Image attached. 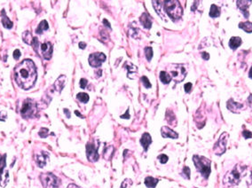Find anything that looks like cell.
<instances>
[{
    "mask_svg": "<svg viewBox=\"0 0 252 188\" xmlns=\"http://www.w3.org/2000/svg\"><path fill=\"white\" fill-rule=\"evenodd\" d=\"M223 184L226 188H249L252 185V168L238 163L225 176Z\"/></svg>",
    "mask_w": 252,
    "mask_h": 188,
    "instance_id": "6da1fadb",
    "label": "cell"
},
{
    "mask_svg": "<svg viewBox=\"0 0 252 188\" xmlns=\"http://www.w3.org/2000/svg\"><path fill=\"white\" fill-rule=\"evenodd\" d=\"M37 74L34 62L31 60H24L14 68L15 82L23 90H29L36 83Z\"/></svg>",
    "mask_w": 252,
    "mask_h": 188,
    "instance_id": "7a4b0ae2",
    "label": "cell"
},
{
    "mask_svg": "<svg viewBox=\"0 0 252 188\" xmlns=\"http://www.w3.org/2000/svg\"><path fill=\"white\" fill-rule=\"evenodd\" d=\"M193 162L195 163L196 170L201 173V176L206 179L209 178L211 171V160H209L208 158L204 156H200V155L196 154L193 156Z\"/></svg>",
    "mask_w": 252,
    "mask_h": 188,
    "instance_id": "3957f363",
    "label": "cell"
},
{
    "mask_svg": "<svg viewBox=\"0 0 252 188\" xmlns=\"http://www.w3.org/2000/svg\"><path fill=\"white\" fill-rule=\"evenodd\" d=\"M164 8L168 15L172 20H179L183 15V9L181 7L180 1L178 0L164 1Z\"/></svg>",
    "mask_w": 252,
    "mask_h": 188,
    "instance_id": "277c9868",
    "label": "cell"
},
{
    "mask_svg": "<svg viewBox=\"0 0 252 188\" xmlns=\"http://www.w3.org/2000/svg\"><path fill=\"white\" fill-rule=\"evenodd\" d=\"M37 113V105L31 99H27L24 100L22 107L21 109V115L24 119L33 118Z\"/></svg>",
    "mask_w": 252,
    "mask_h": 188,
    "instance_id": "5b68a950",
    "label": "cell"
},
{
    "mask_svg": "<svg viewBox=\"0 0 252 188\" xmlns=\"http://www.w3.org/2000/svg\"><path fill=\"white\" fill-rule=\"evenodd\" d=\"M168 70L171 79H173L176 83L182 82L186 76L185 67L181 64H170L168 66Z\"/></svg>",
    "mask_w": 252,
    "mask_h": 188,
    "instance_id": "8992f818",
    "label": "cell"
},
{
    "mask_svg": "<svg viewBox=\"0 0 252 188\" xmlns=\"http://www.w3.org/2000/svg\"><path fill=\"white\" fill-rule=\"evenodd\" d=\"M40 180L44 188H58L61 180L52 173H43L40 175Z\"/></svg>",
    "mask_w": 252,
    "mask_h": 188,
    "instance_id": "52a82bcc",
    "label": "cell"
},
{
    "mask_svg": "<svg viewBox=\"0 0 252 188\" xmlns=\"http://www.w3.org/2000/svg\"><path fill=\"white\" fill-rule=\"evenodd\" d=\"M228 138H229V135L227 132H223L221 136L219 137L218 140L217 141L216 144L214 145V147H213V151L217 155H222L226 152Z\"/></svg>",
    "mask_w": 252,
    "mask_h": 188,
    "instance_id": "ba28073f",
    "label": "cell"
},
{
    "mask_svg": "<svg viewBox=\"0 0 252 188\" xmlns=\"http://www.w3.org/2000/svg\"><path fill=\"white\" fill-rule=\"evenodd\" d=\"M5 154L0 155V186L2 187H5L9 181V172L5 170Z\"/></svg>",
    "mask_w": 252,
    "mask_h": 188,
    "instance_id": "9c48e42d",
    "label": "cell"
},
{
    "mask_svg": "<svg viewBox=\"0 0 252 188\" xmlns=\"http://www.w3.org/2000/svg\"><path fill=\"white\" fill-rule=\"evenodd\" d=\"M107 60L106 55L102 52H94L89 57V64L93 68H98L102 65V63Z\"/></svg>",
    "mask_w": 252,
    "mask_h": 188,
    "instance_id": "30bf717a",
    "label": "cell"
},
{
    "mask_svg": "<svg viewBox=\"0 0 252 188\" xmlns=\"http://www.w3.org/2000/svg\"><path fill=\"white\" fill-rule=\"evenodd\" d=\"M86 156L87 159L92 162H96L99 160L98 147L95 146L93 143H87L86 145Z\"/></svg>",
    "mask_w": 252,
    "mask_h": 188,
    "instance_id": "8fae6325",
    "label": "cell"
},
{
    "mask_svg": "<svg viewBox=\"0 0 252 188\" xmlns=\"http://www.w3.org/2000/svg\"><path fill=\"white\" fill-rule=\"evenodd\" d=\"M227 107L229 111H231L232 113H234V114H240L242 110L246 109L245 105L239 103V102H235L233 99H229V100H227Z\"/></svg>",
    "mask_w": 252,
    "mask_h": 188,
    "instance_id": "7c38bea8",
    "label": "cell"
},
{
    "mask_svg": "<svg viewBox=\"0 0 252 188\" xmlns=\"http://www.w3.org/2000/svg\"><path fill=\"white\" fill-rule=\"evenodd\" d=\"M251 1H249V0H238L236 2L238 9L242 12V15L244 16L246 19H248L249 16V5H251Z\"/></svg>",
    "mask_w": 252,
    "mask_h": 188,
    "instance_id": "4fadbf2b",
    "label": "cell"
},
{
    "mask_svg": "<svg viewBox=\"0 0 252 188\" xmlns=\"http://www.w3.org/2000/svg\"><path fill=\"white\" fill-rule=\"evenodd\" d=\"M40 50H41L43 58L46 60H50L52 55V45L50 42H45L40 44Z\"/></svg>",
    "mask_w": 252,
    "mask_h": 188,
    "instance_id": "5bb4252c",
    "label": "cell"
},
{
    "mask_svg": "<svg viewBox=\"0 0 252 188\" xmlns=\"http://www.w3.org/2000/svg\"><path fill=\"white\" fill-rule=\"evenodd\" d=\"M49 158V154L46 152H41V154L35 155V161L36 165L39 168H44L46 165V162Z\"/></svg>",
    "mask_w": 252,
    "mask_h": 188,
    "instance_id": "9a60e30c",
    "label": "cell"
},
{
    "mask_svg": "<svg viewBox=\"0 0 252 188\" xmlns=\"http://www.w3.org/2000/svg\"><path fill=\"white\" fill-rule=\"evenodd\" d=\"M161 133H162V136L164 138H173V139H176V138H179V134L176 131H173L172 129H170V127H168V126L162 127Z\"/></svg>",
    "mask_w": 252,
    "mask_h": 188,
    "instance_id": "2e32d148",
    "label": "cell"
},
{
    "mask_svg": "<svg viewBox=\"0 0 252 188\" xmlns=\"http://www.w3.org/2000/svg\"><path fill=\"white\" fill-rule=\"evenodd\" d=\"M151 143H152V138H151L149 133L145 132L144 134L142 135V137H141V138H140V144H141V146H143L145 151H147Z\"/></svg>",
    "mask_w": 252,
    "mask_h": 188,
    "instance_id": "e0dca14e",
    "label": "cell"
},
{
    "mask_svg": "<svg viewBox=\"0 0 252 188\" xmlns=\"http://www.w3.org/2000/svg\"><path fill=\"white\" fill-rule=\"evenodd\" d=\"M65 83H66V76H61L55 81V83L53 84V88L55 89L56 91L61 92L62 90L63 89L64 86H65Z\"/></svg>",
    "mask_w": 252,
    "mask_h": 188,
    "instance_id": "ac0fdd59",
    "label": "cell"
},
{
    "mask_svg": "<svg viewBox=\"0 0 252 188\" xmlns=\"http://www.w3.org/2000/svg\"><path fill=\"white\" fill-rule=\"evenodd\" d=\"M139 21L141 22V24L147 29H149L151 26H152V21H151V18L147 13H142V15L140 16L139 18Z\"/></svg>",
    "mask_w": 252,
    "mask_h": 188,
    "instance_id": "d6986e66",
    "label": "cell"
},
{
    "mask_svg": "<svg viewBox=\"0 0 252 188\" xmlns=\"http://www.w3.org/2000/svg\"><path fill=\"white\" fill-rule=\"evenodd\" d=\"M242 40L241 37H231L230 41H229V47L231 48L232 50H235L238 47H240L242 45Z\"/></svg>",
    "mask_w": 252,
    "mask_h": 188,
    "instance_id": "ffe728a7",
    "label": "cell"
},
{
    "mask_svg": "<svg viewBox=\"0 0 252 188\" xmlns=\"http://www.w3.org/2000/svg\"><path fill=\"white\" fill-rule=\"evenodd\" d=\"M165 118L167 123L171 126H176L177 125V119H176V116L174 115V113L171 111V110H167L166 112V115H165Z\"/></svg>",
    "mask_w": 252,
    "mask_h": 188,
    "instance_id": "44dd1931",
    "label": "cell"
},
{
    "mask_svg": "<svg viewBox=\"0 0 252 188\" xmlns=\"http://www.w3.org/2000/svg\"><path fill=\"white\" fill-rule=\"evenodd\" d=\"M2 25L5 27V29H10L13 28V22L11 21V20L6 16V13H5V10H2Z\"/></svg>",
    "mask_w": 252,
    "mask_h": 188,
    "instance_id": "7402d4cb",
    "label": "cell"
},
{
    "mask_svg": "<svg viewBox=\"0 0 252 188\" xmlns=\"http://www.w3.org/2000/svg\"><path fill=\"white\" fill-rule=\"evenodd\" d=\"M158 182H159V180L157 178H153V177H147L145 178V185L148 188H154L156 186V185L158 184Z\"/></svg>",
    "mask_w": 252,
    "mask_h": 188,
    "instance_id": "603a6c76",
    "label": "cell"
},
{
    "mask_svg": "<svg viewBox=\"0 0 252 188\" xmlns=\"http://www.w3.org/2000/svg\"><path fill=\"white\" fill-rule=\"evenodd\" d=\"M152 3H153V5H154V8L155 9V11H156V13H157L162 18H164L163 7H162L161 5H164V1H153Z\"/></svg>",
    "mask_w": 252,
    "mask_h": 188,
    "instance_id": "cb8c5ba5",
    "label": "cell"
},
{
    "mask_svg": "<svg viewBox=\"0 0 252 188\" xmlns=\"http://www.w3.org/2000/svg\"><path fill=\"white\" fill-rule=\"evenodd\" d=\"M239 28L247 33H252V22L250 21H244L239 23Z\"/></svg>",
    "mask_w": 252,
    "mask_h": 188,
    "instance_id": "d4e9b609",
    "label": "cell"
},
{
    "mask_svg": "<svg viewBox=\"0 0 252 188\" xmlns=\"http://www.w3.org/2000/svg\"><path fill=\"white\" fill-rule=\"evenodd\" d=\"M114 154V146H109L108 147H106L104 149V152H103V156H104V159L108 160L109 161L111 159V157L113 156Z\"/></svg>",
    "mask_w": 252,
    "mask_h": 188,
    "instance_id": "484cf974",
    "label": "cell"
},
{
    "mask_svg": "<svg viewBox=\"0 0 252 188\" xmlns=\"http://www.w3.org/2000/svg\"><path fill=\"white\" fill-rule=\"evenodd\" d=\"M160 80L162 81V83L164 84H168L171 81V77L169 75L168 72L166 71H161L160 72Z\"/></svg>",
    "mask_w": 252,
    "mask_h": 188,
    "instance_id": "4316f807",
    "label": "cell"
},
{
    "mask_svg": "<svg viewBox=\"0 0 252 188\" xmlns=\"http://www.w3.org/2000/svg\"><path fill=\"white\" fill-rule=\"evenodd\" d=\"M210 16L211 18H217L220 16V8L216 5H212L210 10Z\"/></svg>",
    "mask_w": 252,
    "mask_h": 188,
    "instance_id": "83f0119b",
    "label": "cell"
},
{
    "mask_svg": "<svg viewBox=\"0 0 252 188\" xmlns=\"http://www.w3.org/2000/svg\"><path fill=\"white\" fill-rule=\"evenodd\" d=\"M49 28V25H48V22L46 21H42L39 25L37 27V29H36V34H42L43 32L45 30H47Z\"/></svg>",
    "mask_w": 252,
    "mask_h": 188,
    "instance_id": "f1b7e54d",
    "label": "cell"
},
{
    "mask_svg": "<svg viewBox=\"0 0 252 188\" xmlns=\"http://www.w3.org/2000/svg\"><path fill=\"white\" fill-rule=\"evenodd\" d=\"M33 38H34V37H32L31 33L29 31H25L23 34H22V40H23L26 44H30L31 45L32 41H33Z\"/></svg>",
    "mask_w": 252,
    "mask_h": 188,
    "instance_id": "f546056e",
    "label": "cell"
},
{
    "mask_svg": "<svg viewBox=\"0 0 252 188\" xmlns=\"http://www.w3.org/2000/svg\"><path fill=\"white\" fill-rule=\"evenodd\" d=\"M77 99L83 103H87L89 101V95L85 92H80L77 95Z\"/></svg>",
    "mask_w": 252,
    "mask_h": 188,
    "instance_id": "4dcf8cb0",
    "label": "cell"
},
{
    "mask_svg": "<svg viewBox=\"0 0 252 188\" xmlns=\"http://www.w3.org/2000/svg\"><path fill=\"white\" fill-rule=\"evenodd\" d=\"M124 68L128 70V77L130 76V74L133 73V72H137V67L134 66L133 64H131V62H125L124 66Z\"/></svg>",
    "mask_w": 252,
    "mask_h": 188,
    "instance_id": "1f68e13d",
    "label": "cell"
},
{
    "mask_svg": "<svg viewBox=\"0 0 252 188\" xmlns=\"http://www.w3.org/2000/svg\"><path fill=\"white\" fill-rule=\"evenodd\" d=\"M31 46L33 47V49L35 50V52L38 53V49L40 48V43L38 41L37 37H34V38H33V41H32V44H31Z\"/></svg>",
    "mask_w": 252,
    "mask_h": 188,
    "instance_id": "d6a6232c",
    "label": "cell"
},
{
    "mask_svg": "<svg viewBox=\"0 0 252 188\" xmlns=\"http://www.w3.org/2000/svg\"><path fill=\"white\" fill-rule=\"evenodd\" d=\"M145 52H146V57L147 60L150 61L153 58V49L151 47H146L145 48Z\"/></svg>",
    "mask_w": 252,
    "mask_h": 188,
    "instance_id": "836d02e7",
    "label": "cell"
},
{
    "mask_svg": "<svg viewBox=\"0 0 252 188\" xmlns=\"http://www.w3.org/2000/svg\"><path fill=\"white\" fill-rule=\"evenodd\" d=\"M190 169L187 167V166H185V167H184V169H183V171H182V173H181V175L184 177L185 178H186V179H190Z\"/></svg>",
    "mask_w": 252,
    "mask_h": 188,
    "instance_id": "e575fe53",
    "label": "cell"
},
{
    "mask_svg": "<svg viewBox=\"0 0 252 188\" xmlns=\"http://www.w3.org/2000/svg\"><path fill=\"white\" fill-rule=\"evenodd\" d=\"M38 134L41 138H46L49 135V131H48L47 128H42L41 130L39 131V132H38Z\"/></svg>",
    "mask_w": 252,
    "mask_h": 188,
    "instance_id": "d590c367",
    "label": "cell"
},
{
    "mask_svg": "<svg viewBox=\"0 0 252 188\" xmlns=\"http://www.w3.org/2000/svg\"><path fill=\"white\" fill-rule=\"evenodd\" d=\"M141 82L143 83V84H144V86L146 88H151L152 85H151L149 80L147 79V76H142V77H141Z\"/></svg>",
    "mask_w": 252,
    "mask_h": 188,
    "instance_id": "8d00e7d4",
    "label": "cell"
},
{
    "mask_svg": "<svg viewBox=\"0 0 252 188\" xmlns=\"http://www.w3.org/2000/svg\"><path fill=\"white\" fill-rule=\"evenodd\" d=\"M158 159L160 160V162H161V163L164 164V163H166V162H168L169 157L167 156L166 154H160L159 156H158Z\"/></svg>",
    "mask_w": 252,
    "mask_h": 188,
    "instance_id": "74e56055",
    "label": "cell"
},
{
    "mask_svg": "<svg viewBox=\"0 0 252 188\" xmlns=\"http://www.w3.org/2000/svg\"><path fill=\"white\" fill-rule=\"evenodd\" d=\"M242 136L244 137L245 139H249V138H252V132L251 131L245 130V131H242Z\"/></svg>",
    "mask_w": 252,
    "mask_h": 188,
    "instance_id": "f35d334b",
    "label": "cell"
},
{
    "mask_svg": "<svg viewBox=\"0 0 252 188\" xmlns=\"http://www.w3.org/2000/svg\"><path fill=\"white\" fill-rule=\"evenodd\" d=\"M21 55V52H20L19 49H16L15 51L13 52V58H14V60H18L20 59Z\"/></svg>",
    "mask_w": 252,
    "mask_h": 188,
    "instance_id": "ab89813d",
    "label": "cell"
},
{
    "mask_svg": "<svg viewBox=\"0 0 252 188\" xmlns=\"http://www.w3.org/2000/svg\"><path fill=\"white\" fill-rule=\"evenodd\" d=\"M87 84H88L87 80L85 78H82L80 80V87H81L82 89H84V88L86 87Z\"/></svg>",
    "mask_w": 252,
    "mask_h": 188,
    "instance_id": "60d3db41",
    "label": "cell"
},
{
    "mask_svg": "<svg viewBox=\"0 0 252 188\" xmlns=\"http://www.w3.org/2000/svg\"><path fill=\"white\" fill-rule=\"evenodd\" d=\"M184 89H185V92H186V93H189V92H190L191 89H192V84H191V83H187V84H185V86H184Z\"/></svg>",
    "mask_w": 252,
    "mask_h": 188,
    "instance_id": "b9f144b4",
    "label": "cell"
},
{
    "mask_svg": "<svg viewBox=\"0 0 252 188\" xmlns=\"http://www.w3.org/2000/svg\"><path fill=\"white\" fill-rule=\"evenodd\" d=\"M201 57H202V59L203 60H208L209 59H210V54L208 53V52H201Z\"/></svg>",
    "mask_w": 252,
    "mask_h": 188,
    "instance_id": "7bdbcfd3",
    "label": "cell"
},
{
    "mask_svg": "<svg viewBox=\"0 0 252 188\" xmlns=\"http://www.w3.org/2000/svg\"><path fill=\"white\" fill-rule=\"evenodd\" d=\"M247 102L248 104H249V107L252 110V94H249V98L247 99Z\"/></svg>",
    "mask_w": 252,
    "mask_h": 188,
    "instance_id": "ee69618b",
    "label": "cell"
},
{
    "mask_svg": "<svg viewBox=\"0 0 252 188\" xmlns=\"http://www.w3.org/2000/svg\"><path fill=\"white\" fill-rule=\"evenodd\" d=\"M6 116H7V115L5 112H0V121H5Z\"/></svg>",
    "mask_w": 252,
    "mask_h": 188,
    "instance_id": "f6af8a7d",
    "label": "cell"
},
{
    "mask_svg": "<svg viewBox=\"0 0 252 188\" xmlns=\"http://www.w3.org/2000/svg\"><path fill=\"white\" fill-rule=\"evenodd\" d=\"M121 118H122V119H126V118L129 119V118H130V115H129V109L127 110V112H126L124 115H121Z\"/></svg>",
    "mask_w": 252,
    "mask_h": 188,
    "instance_id": "bcb514c9",
    "label": "cell"
},
{
    "mask_svg": "<svg viewBox=\"0 0 252 188\" xmlns=\"http://www.w3.org/2000/svg\"><path fill=\"white\" fill-rule=\"evenodd\" d=\"M198 4H199V1H195V2H194V5H193V6H192V8H191V10L193 11V12H195L196 8H197V6H196V5H198Z\"/></svg>",
    "mask_w": 252,
    "mask_h": 188,
    "instance_id": "7dc6e473",
    "label": "cell"
},
{
    "mask_svg": "<svg viewBox=\"0 0 252 188\" xmlns=\"http://www.w3.org/2000/svg\"><path fill=\"white\" fill-rule=\"evenodd\" d=\"M103 24H104L105 26L108 27V28H109V29L111 28V25H110V23L108 21V20H105V19H104V20H103Z\"/></svg>",
    "mask_w": 252,
    "mask_h": 188,
    "instance_id": "c3c4849f",
    "label": "cell"
},
{
    "mask_svg": "<svg viewBox=\"0 0 252 188\" xmlns=\"http://www.w3.org/2000/svg\"><path fill=\"white\" fill-rule=\"evenodd\" d=\"M85 47H86V44H85V43L83 42L79 43V48H80V49H84Z\"/></svg>",
    "mask_w": 252,
    "mask_h": 188,
    "instance_id": "681fc988",
    "label": "cell"
},
{
    "mask_svg": "<svg viewBox=\"0 0 252 188\" xmlns=\"http://www.w3.org/2000/svg\"><path fill=\"white\" fill-rule=\"evenodd\" d=\"M64 112H65V115H67V118H70V112L68 111V109L65 108V109H64Z\"/></svg>",
    "mask_w": 252,
    "mask_h": 188,
    "instance_id": "f907efd6",
    "label": "cell"
},
{
    "mask_svg": "<svg viewBox=\"0 0 252 188\" xmlns=\"http://www.w3.org/2000/svg\"><path fill=\"white\" fill-rule=\"evenodd\" d=\"M67 188H79V187L77 186V185H75V184H70V185H68Z\"/></svg>",
    "mask_w": 252,
    "mask_h": 188,
    "instance_id": "816d5d0a",
    "label": "cell"
},
{
    "mask_svg": "<svg viewBox=\"0 0 252 188\" xmlns=\"http://www.w3.org/2000/svg\"><path fill=\"white\" fill-rule=\"evenodd\" d=\"M75 114H76V115H78L79 117H81V118H83V115H82L78 111H75Z\"/></svg>",
    "mask_w": 252,
    "mask_h": 188,
    "instance_id": "f5cc1de1",
    "label": "cell"
},
{
    "mask_svg": "<svg viewBox=\"0 0 252 188\" xmlns=\"http://www.w3.org/2000/svg\"><path fill=\"white\" fill-rule=\"evenodd\" d=\"M249 77L250 79H252V67L249 69Z\"/></svg>",
    "mask_w": 252,
    "mask_h": 188,
    "instance_id": "db71d44e",
    "label": "cell"
}]
</instances>
